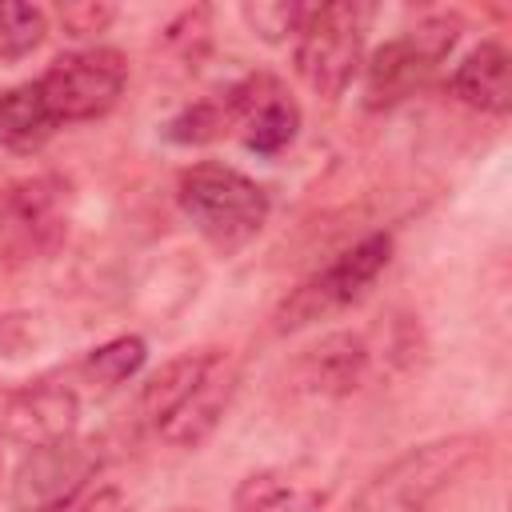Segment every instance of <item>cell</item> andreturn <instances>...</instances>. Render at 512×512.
I'll use <instances>...</instances> for the list:
<instances>
[{"mask_svg": "<svg viewBox=\"0 0 512 512\" xmlns=\"http://www.w3.org/2000/svg\"><path fill=\"white\" fill-rule=\"evenodd\" d=\"M176 204L216 252H240L268 220V192L240 168L200 160L176 176Z\"/></svg>", "mask_w": 512, "mask_h": 512, "instance_id": "obj_1", "label": "cell"}, {"mask_svg": "<svg viewBox=\"0 0 512 512\" xmlns=\"http://www.w3.org/2000/svg\"><path fill=\"white\" fill-rule=\"evenodd\" d=\"M484 440L472 432L436 436L408 452H400L392 464H384L348 504V512H424L476 456Z\"/></svg>", "mask_w": 512, "mask_h": 512, "instance_id": "obj_2", "label": "cell"}, {"mask_svg": "<svg viewBox=\"0 0 512 512\" xmlns=\"http://www.w3.org/2000/svg\"><path fill=\"white\" fill-rule=\"evenodd\" d=\"M372 8L356 0L336 4H312L300 36H296V72L300 80L324 96L336 100L352 84L364 60V32H368Z\"/></svg>", "mask_w": 512, "mask_h": 512, "instance_id": "obj_3", "label": "cell"}, {"mask_svg": "<svg viewBox=\"0 0 512 512\" xmlns=\"http://www.w3.org/2000/svg\"><path fill=\"white\" fill-rule=\"evenodd\" d=\"M388 256H392L388 232H372V236L356 240L352 248H344L332 264H324L300 288H292V296H284V304L272 316L276 332H300V328L356 304L372 288V280L388 268Z\"/></svg>", "mask_w": 512, "mask_h": 512, "instance_id": "obj_4", "label": "cell"}, {"mask_svg": "<svg viewBox=\"0 0 512 512\" xmlns=\"http://www.w3.org/2000/svg\"><path fill=\"white\" fill-rule=\"evenodd\" d=\"M460 16H428L416 28H408L404 36L380 44L368 60V76H364V96L368 108H392L400 100H408L416 88L428 84V76L440 68V60L456 48L460 40Z\"/></svg>", "mask_w": 512, "mask_h": 512, "instance_id": "obj_5", "label": "cell"}, {"mask_svg": "<svg viewBox=\"0 0 512 512\" xmlns=\"http://www.w3.org/2000/svg\"><path fill=\"white\" fill-rule=\"evenodd\" d=\"M36 84L64 128V124L96 120V116L112 112L116 100L124 96L128 64L116 48L92 44V48H76V52L56 56Z\"/></svg>", "mask_w": 512, "mask_h": 512, "instance_id": "obj_6", "label": "cell"}, {"mask_svg": "<svg viewBox=\"0 0 512 512\" xmlns=\"http://www.w3.org/2000/svg\"><path fill=\"white\" fill-rule=\"evenodd\" d=\"M68 232V180L28 176L0 192V256L36 260Z\"/></svg>", "mask_w": 512, "mask_h": 512, "instance_id": "obj_7", "label": "cell"}, {"mask_svg": "<svg viewBox=\"0 0 512 512\" xmlns=\"http://www.w3.org/2000/svg\"><path fill=\"white\" fill-rule=\"evenodd\" d=\"M100 452L92 440H56L32 448L12 476V512H64L96 476Z\"/></svg>", "mask_w": 512, "mask_h": 512, "instance_id": "obj_8", "label": "cell"}, {"mask_svg": "<svg viewBox=\"0 0 512 512\" xmlns=\"http://www.w3.org/2000/svg\"><path fill=\"white\" fill-rule=\"evenodd\" d=\"M80 400L72 384L60 380H36L4 396L0 404V432L20 448H44L56 440H68L76 432Z\"/></svg>", "mask_w": 512, "mask_h": 512, "instance_id": "obj_9", "label": "cell"}, {"mask_svg": "<svg viewBox=\"0 0 512 512\" xmlns=\"http://www.w3.org/2000/svg\"><path fill=\"white\" fill-rule=\"evenodd\" d=\"M244 112H240V140L248 152L256 156H280L296 132H300V108L296 100L284 92V84L276 76H244Z\"/></svg>", "mask_w": 512, "mask_h": 512, "instance_id": "obj_10", "label": "cell"}, {"mask_svg": "<svg viewBox=\"0 0 512 512\" xmlns=\"http://www.w3.org/2000/svg\"><path fill=\"white\" fill-rule=\"evenodd\" d=\"M368 340L356 332H328L296 360V388L308 396H348L368 372Z\"/></svg>", "mask_w": 512, "mask_h": 512, "instance_id": "obj_11", "label": "cell"}, {"mask_svg": "<svg viewBox=\"0 0 512 512\" xmlns=\"http://www.w3.org/2000/svg\"><path fill=\"white\" fill-rule=\"evenodd\" d=\"M232 392H236V364L224 352H216L212 364H208V372L196 380V388L184 396V404L168 416V424L156 436L168 440L172 448H196V444H204L212 436V428L220 424Z\"/></svg>", "mask_w": 512, "mask_h": 512, "instance_id": "obj_12", "label": "cell"}, {"mask_svg": "<svg viewBox=\"0 0 512 512\" xmlns=\"http://www.w3.org/2000/svg\"><path fill=\"white\" fill-rule=\"evenodd\" d=\"M324 492L312 468H260L232 488V512H312Z\"/></svg>", "mask_w": 512, "mask_h": 512, "instance_id": "obj_13", "label": "cell"}, {"mask_svg": "<svg viewBox=\"0 0 512 512\" xmlns=\"http://www.w3.org/2000/svg\"><path fill=\"white\" fill-rule=\"evenodd\" d=\"M452 96L476 112H492V116H504L512 108V56L504 44L496 40H484L476 44L452 72L448 80Z\"/></svg>", "mask_w": 512, "mask_h": 512, "instance_id": "obj_14", "label": "cell"}, {"mask_svg": "<svg viewBox=\"0 0 512 512\" xmlns=\"http://www.w3.org/2000/svg\"><path fill=\"white\" fill-rule=\"evenodd\" d=\"M56 128H60V120L48 108L36 80L0 92V148H8L12 156L40 152L56 136Z\"/></svg>", "mask_w": 512, "mask_h": 512, "instance_id": "obj_15", "label": "cell"}, {"mask_svg": "<svg viewBox=\"0 0 512 512\" xmlns=\"http://www.w3.org/2000/svg\"><path fill=\"white\" fill-rule=\"evenodd\" d=\"M240 112H244V88L240 80L228 84L224 92L200 96L188 108H180L168 124H164V140L172 144H212L220 136H228L232 128H240Z\"/></svg>", "mask_w": 512, "mask_h": 512, "instance_id": "obj_16", "label": "cell"}, {"mask_svg": "<svg viewBox=\"0 0 512 512\" xmlns=\"http://www.w3.org/2000/svg\"><path fill=\"white\" fill-rule=\"evenodd\" d=\"M212 356H216V348H204V352H184V356H176V360H168L160 372H152L148 376V384L140 388V420L152 428V432H160L164 424H168V416L184 404V396L196 388V380L208 372V364H212Z\"/></svg>", "mask_w": 512, "mask_h": 512, "instance_id": "obj_17", "label": "cell"}, {"mask_svg": "<svg viewBox=\"0 0 512 512\" xmlns=\"http://www.w3.org/2000/svg\"><path fill=\"white\" fill-rule=\"evenodd\" d=\"M144 356H148V344L140 336H116L100 348H92L84 360H80V376L100 388V392H112L120 388L124 380H132L140 368H144Z\"/></svg>", "mask_w": 512, "mask_h": 512, "instance_id": "obj_18", "label": "cell"}, {"mask_svg": "<svg viewBox=\"0 0 512 512\" xmlns=\"http://www.w3.org/2000/svg\"><path fill=\"white\" fill-rule=\"evenodd\" d=\"M48 36V16L24 0H0V60L32 56Z\"/></svg>", "mask_w": 512, "mask_h": 512, "instance_id": "obj_19", "label": "cell"}, {"mask_svg": "<svg viewBox=\"0 0 512 512\" xmlns=\"http://www.w3.org/2000/svg\"><path fill=\"white\" fill-rule=\"evenodd\" d=\"M312 4H296V0H256V4H244L240 16L244 24L264 40V44H284V40H296L304 20H308Z\"/></svg>", "mask_w": 512, "mask_h": 512, "instance_id": "obj_20", "label": "cell"}, {"mask_svg": "<svg viewBox=\"0 0 512 512\" xmlns=\"http://www.w3.org/2000/svg\"><path fill=\"white\" fill-rule=\"evenodd\" d=\"M116 8L112 4H92V0H80V4H60V24L68 36H96L112 24Z\"/></svg>", "mask_w": 512, "mask_h": 512, "instance_id": "obj_21", "label": "cell"}, {"mask_svg": "<svg viewBox=\"0 0 512 512\" xmlns=\"http://www.w3.org/2000/svg\"><path fill=\"white\" fill-rule=\"evenodd\" d=\"M76 512H128V500H124V492L116 484H100L80 500Z\"/></svg>", "mask_w": 512, "mask_h": 512, "instance_id": "obj_22", "label": "cell"}, {"mask_svg": "<svg viewBox=\"0 0 512 512\" xmlns=\"http://www.w3.org/2000/svg\"><path fill=\"white\" fill-rule=\"evenodd\" d=\"M172 512H200V508H172Z\"/></svg>", "mask_w": 512, "mask_h": 512, "instance_id": "obj_23", "label": "cell"}]
</instances>
